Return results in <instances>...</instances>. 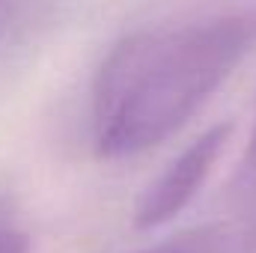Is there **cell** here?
Segmentation results:
<instances>
[{
    "mask_svg": "<svg viewBox=\"0 0 256 253\" xmlns=\"http://www.w3.org/2000/svg\"><path fill=\"white\" fill-rule=\"evenodd\" d=\"M140 253H224V242L214 230H194L188 236H176Z\"/></svg>",
    "mask_w": 256,
    "mask_h": 253,
    "instance_id": "3957f363",
    "label": "cell"
},
{
    "mask_svg": "<svg viewBox=\"0 0 256 253\" xmlns=\"http://www.w3.org/2000/svg\"><path fill=\"white\" fill-rule=\"evenodd\" d=\"M256 39V15L128 33L92 80L90 134L102 158H131L173 137L238 68Z\"/></svg>",
    "mask_w": 256,
    "mask_h": 253,
    "instance_id": "6da1fadb",
    "label": "cell"
},
{
    "mask_svg": "<svg viewBox=\"0 0 256 253\" xmlns=\"http://www.w3.org/2000/svg\"><path fill=\"white\" fill-rule=\"evenodd\" d=\"M230 134H232L230 122H218L206 128L194 143H188L170 161V167L161 170L137 196L134 212H131L134 230H158L167 220H173L208 179L212 167L218 164L220 152L230 143Z\"/></svg>",
    "mask_w": 256,
    "mask_h": 253,
    "instance_id": "7a4b0ae2",
    "label": "cell"
},
{
    "mask_svg": "<svg viewBox=\"0 0 256 253\" xmlns=\"http://www.w3.org/2000/svg\"><path fill=\"white\" fill-rule=\"evenodd\" d=\"M238 185H242V190H244V194H254V196H256V126H254V134H250V140H248L244 158H242Z\"/></svg>",
    "mask_w": 256,
    "mask_h": 253,
    "instance_id": "5b68a950",
    "label": "cell"
},
{
    "mask_svg": "<svg viewBox=\"0 0 256 253\" xmlns=\"http://www.w3.org/2000/svg\"><path fill=\"white\" fill-rule=\"evenodd\" d=\"M0 253H30V238L9 218H0Z\"/></svg>",
    "mask_w": 256,
    "mask_h": 253,
    "instance_id": "277c9868",
    "label": "cell"
}]
</instances>
